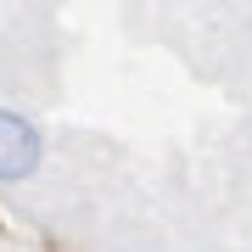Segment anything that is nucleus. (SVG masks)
I'll use <instances>...</instances> for the list:
<instances>
[{"label":"nucleus","instance_id":"1","mask_svg":"<svg viewBox=\"0 0 252 252\" xmlns=\"http://www.w3.org/2000/svg\"><path fill=\"white\" fill-rule=\"evenodd\" d=\"M39 157H45V135H39V124H34L28 112L0 107V185L28 180V174L39 168Z\"/></svg>","mask_w":252,"mask_h":252}]
</instances>
